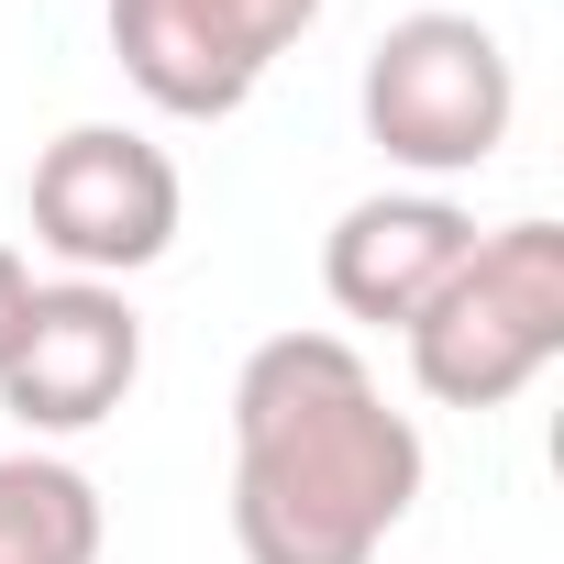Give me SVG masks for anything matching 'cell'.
I'll return each mask as SVG.
<instances>
[{
  "label": "cell",
  "mask_w": 564,
  "mask_h": 564,
  "mask_svg": "<svg viewBox=\"0 0 564 564\" xmlns=\"http://www.w3.org/2000/svg\"><path fill=\"white\" fill-rule=\"evenodd\" d=\"M144 377V322L122 289L100 276H34V311L0 355V410H12L34 443H67V432H100Z\"/></svg>",
  "instance_id": "obj_6"
},
{
  "label": "cell",
  "mask_w": 564,
  "mask_h": 564,
  "mask_svg": "<svg viewBox=\"0 0 564 564\" xmlns=\"http://www.w3.org/2000/svg\"><path fill=\"white\" fill-rule=\"evenodd\" d=\"M355 111L388 166H410L421 188H454V177L498 166V144L520 122V67H509L498 23H476V12H399L366 45Z\"/></svg>",
  "instance_id": "obj_3"
},
{
  "label": "cell",
  "mask_w": 564,
  "mask_h": 564,
  "mask_svg": "<svg viewBox=\"0 0 564 564\" xmlns=\"http://www.w3.org/2000/svg\"><path fill=\"white\" fill-rule=\"evenodd\" d=\"M23 311H34V265H23V243H0V355H12Z\"/></svg>",
  "instance_id": "obj_9"
},
{
  "label": "cell",
  "mask_w": 564,
  "mask_h": 564,
  "mask_svg": "<svg viewBox=\"0 0 564 564\" xmlns=\"http://www.w3.org/2000/svg\"><path fill=\"white\" fill-rule=\"evenodd\" d=\"M421 421L388 410L344 333H265L232 377V542L243 564H377L421 509Z\"/></svg>",
  "instance_id": "obj_1"
},
{
  "label": "cell",
  "mask_w": 564,
  "mask_h": 564,
  "mask_svg": "<svg viewBox=\"0 0 564 564\" xmlns=\"http://www.w3.org/2000/svg\"><path fill=\"white\" fill-rule=\"evenodd\" d=\"M34 243L67 265V276H100V289H122V276L166 265L177 221H188V188H177V155L133 122H67L45 155H34Z\"/></svg>",
  "instance_id": "obj_4"
},
{
  "label": "cell",
  "mask_w": 564,
  "mask_h": 564,
  "mask_svg": "<svg viewBox=\"0 0 564 564\" xmlns=\"http://www.w3.org/2000/svg\"><path fill=\"white\" fill-rule=\"evenodd\" d=\"M111 542V509L89 487V465L23 443L0 454V564H100Z\"/></svg>",
  "instance_id": "obj_8"
},
{
  "label": "cell",
  "mask_w": 564,
  "mask_h": 564,
  "mask_svg": "<svg viewBox=\"0 0 564 564\" xmlns=\"http://www.w3.org/2000/svg\"><path fill=\"white\" fill-rule=\"evenodd\" d=\"M322 0H111V56L166 122H232Z\"/></svg>",
  "instance_id": "obj_5"
},
{
  "label": "cell",
  "mask_w": 564,
  "mask_h": 564,
  "mask_svg": "<svg viewBox=\"0 0 564 564\" xmlns=\"http://www.w3.org/2000/svg\"><path fill=\"white\" fill-rule=\"evenodd\" d=\"M465 243H476V210L454 188H377L322 232V289H333L344 322L410 333V311L465 265Z\"/></svg>",
  "instance_id": "obj_7"
},
{
  "label": "cell",
  "mask_w": 564,
  "mask_h": 564,
  "mask_svg": "<svg viewBox=\"0 0 564 564\" xmlns=\"http://www.w3.org/2000/svg\"><path fill=\"white\" fill-rule=\"evenodd\" d=\"M410 377L432 410H509L564 355V221H498L410 311Z\"/></svg>",
  "instance_id": "obj_2"
}]
</instances>
